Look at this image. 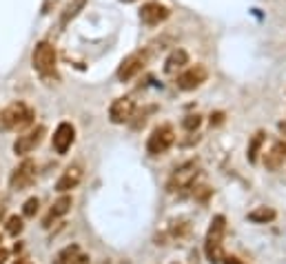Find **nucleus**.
Wrapping results in <instances>:
<instances>
[{
    "label": "nucleus",
    "mask_w": 286,
    "mask_h": 264,
    "mask_svg": "<svg viewBox=\"0 0 286 264\" xmlns=\"http://www.w3.org/2000/svg\"><path fill=\"white\" fill-rule=\"evenodd\" d=\"M5 229H7V233L9 236H18V233H22V229H25V224H22V218H18V216H11L9 220H7V226H5Z\"/></svg>",
    "instance_id": "obj_21"
},
{
    "label": "nucleus",
    "mask_w": 286,
    "mask_h": 264,
    "mask_svg": "<svg viewBox=\"0 0 286 264\" xmlns=\"http://www.w3.org/2000/svg\"><path fill=\"white\" fill-rule=\"evenodd\" d=\"M56 63H58V56H56V49H53L51 42L42 40V42H38V45L34 47L31 65L42 78H49V76L56 73Z\"/></svg>",
    "instance_id": "obj_4"
},
{
    "label": "nucleus",
    "mask_w": 286,
    "mask_h": 264,
    "mask_svg": "<svg viewBox=\"0 0 286 264\" xmlns=\"http://www.w3.org/2000/svg\"><path fill=\"white\" fill-rule=\"evenodd\" d=\"M264 164L269 171H279L286 164V142L284 140H277L273 142V146L264 153Z\"/></svg>",
    "instance_id": "obj_14"
},
{
    "label": "nucleus",
    "mask_w": 286,
    "mask_h": 264,
    "mask_svg": "<svg viewBox=\"0 0 286 264\" xmlns=\"http://www.w3.org/2000/svg\"><path fill=\"white\" fill-rule=\"evenodd\" d=\"M147 58H149L147 51H136V53H131V56H126L122 60V65H120V69H118V80L129 82L131 78H136L138 73L144 69Z\"/></svg>",
    "instance_id": "obj_8"
},
{
    "label": "nucleus",
    "mask_w": 286,
    "mask_h": 264,
    "mask_svg": "<svg viewBox=\"0 0 286 264\" xmlns=\"http://www.w3.org/2000/svg\"><path fill=\"white\" fill-rule=\"evenodd\" d=\"M279 131H282L284 136H286V122H279Z\"/></svg>",
    "instance_id": "obj_28"
},
{
    "label": "nucleus",
    "mask_w": 286,
    "mask_h": 264,
    "mask_svg": "<svg viewBox=\"0 0 286 264\" xmlns=\"http://www.w3.org/2000/svg\"><path fill=\"white\" fill-rule=\"evenodd\" d=\"M76 140V127L71 125V122H60L58 129L53 131V149H56V153H60V156H65L67 151L71 149V144H74Z\"/></svg>",
    "instance_id": "obj_11"
},
{
    "label": "nucleus",
    "mask_w": 286,
    "mask_h": 264,
    "mask_svg": "<svg viewBox=\"0 0 286 264\" xmlns=\"http://www.w3.org/2000/svg\"><path fill=\"white\" fill-rule=\"evenodd\" d=\"M36 162L34 160H22L18 167L14 169V173L9 178V187L14 189V191H25L27 187H31L34 180H36Z\"/></svg>",
    "instance_id": "obj_7"
},
{
    "label": "nucleus",
    "mask_w": 286,
    "mask_h": 264,
    "mask_svg": "<svg viewBox=\"0 0 286 264\" xmlns=\"http://www.w3.org/2000/svg\"><path fill=\"white\" fill-rule=\"evenodd\" d=\"M84 5H87V0H71V3L65 7L62 16H60V27H67V24H69L84 9Z\"/></svg>",
    "instance_id": "obj_18"
},
{
    "label": "nucleus",
    "mask_w": 286,
    "mask_h": 264,
    "mask_svg": "<svg viewBox=\"0 0 286 264\" xmlns=\"http://www.w3.org/2000/svg\"><path fill=\"white\" fill-rule=\"evenodd\" d=\"M82 175H84L82 164H71V167H67L65 173L60 175V180L56 182V191L67 193V191H71V189H76L78 184L82 182Z\"/></svg>",
    "instance_id": "obj_13"
},
{
    "label": "nucleus",
    "mask_w": 286,
    "mask_h": 264,
    "mask_svg": "<svg viewBox=\"0 0 286 264\" xmlns=\"http://www.w3.org/2000/svg\"><path fill=\"white\" fill-rule=\"evenodd\" d=\"M206 78H209L206 67L204 65H193L175 78V87H178L180 91H193V89L202 87V84L206 82Z\"/></svg>",
    "instance_id": "obj_6"
},
{
    "label": "nucleus",
    "mask_w": 286,
    "mask_h": 264,
    "mask_svg": "<svg viewBox=\"0 0 286 264\" xmlns=\"http://www.w3.org/2000/svg\"><path fill=\"white\" fill-rule=\"evenodd\" d=\"M224 233H227V218L213 216L204 238V253L211 264H220L224 260Z\"/></svg>",
    "instance_id": "obj_1"
},
{
    "label": "nucleus",
    "mask_w": 286,
    "mask_h": 264,
    "mask_svg": "<svg viewBox=\"0 0 286 264\" xmlns=\"http://www.w3.org/2000/svg\"><path fill=\"white\" fill-rule=\"evenodd\" d=\"M122 3H133V0H122Z\"/></svg>",
    "instance_id": "obj_29"
},
{
    "label": "nucleus",
    "mask_w": 286,
    "mask_h": 264,
    "mask_svg": "<svg viewBox=\"0 0 286 264\" xmlns=\"http://www.w3.org/2000/svg\"><path fill=\"white\" fill-rule=\"evenodd\" d=\"M264 140H266V133L264 131H258L255 136L251 138V142H248V153H246V158H248V162H258V158H260V153H262V144H264Z\"/></svg>",
    "instance_id": "obj_20"
},
{
    "label": "nucleus",
    "mask_w": 286,
    "mask_h": 264,
    "mask_svg": "<svg viewBox=\"0 0 286 264\" xmlns=\"http://www.w3.org/2000/svg\"><path fill=\"white\" fill-rule=\"evenodd\" d=\"M186 65H188V53L184 49H173L169 53V58L164 60V73H175V71L184 69Z\"/></svg>",
    "instance_id": "obj_17"
},
{
    "label": "nucleus",
    "mask_w": 286,
    "mask_h": 264,
    "mask_svg": "<svg viewBox=\"0 0 286 264\" xmlns=\"http://www.w3.org/2000/svg\"><path fill=\"white\" fill-rule=\"evenodd\" d=\"M45 133H47V129L38 125V127H34V129H29L27 133H22V136H18V140L14 142V151H16V156H29L36 146H38L42 142V138H45Z\"/></svg>",
    "instance_id": "obj_9"
},
{
    "label": "nucleus",
    "mask_w": 286,
    "mask_h": 264,
    "mask_svg": "<svg viewBox=\"0 0 286 264\" xmlns=\"http://www.w3.org/2000/svg\"><path fill=\"white\" fill-rule=\"evenodd\" d=\"M196 195H198L200 200H206V198H209V195H211V189H209V187H198Z\"/></svg>",
    "instance_id": "obj_24"
},
{
    "label": "nucleus",
    "mask_w": 286,
    "mask_h": 264,
    "mask_svg": "<svg viewBox=\"0 0 286 264\" xmlns=\"http://www.w3.org/2000/svg\"><path fill=\"white\" fill-rule=\"evenodd\" d=\"M34 122V109L25 102H11L0 113V127L5 131H22Z\"/></svg>",
    "instance_id": "obj_2"
},
{
    "label": "nucleus",
    "mask_w": 286,
    "mask_h": 264,
    "mask_svg": "<svg viewBox=\"0 0 286 264\" xmlns=\"http://www.w3.org/2000/svg\"><path fill=\"white\" fill-rule=\"evenodd\" d=\"M53 264H89V255H84L78 244H69L56 255Z\"/></svg>",
    "instance_id": "obj_15"
},
{
    "label": "nucleus",
    "mask_w": 286,
    "mask_h": 264,
    "mask_svg": "<svg viewBox=\"0 0 286 264\" xmlns=\"http://www.w3.org/2000/svg\"><path fill=\"white\" fill-rule=\"evenodd\" d=\"M9 257V251L7 249H0V264H5V260Z\"/></svg>",
    "instance_id": "obj_26"
},
{
    "label": "nucleus",
    "mask_w": 286,
    "mask_h": 264,
    "mask_svg": "<svg viewBox=\"0 0 286 264\" xmlns=\"http://www.w3.org/2000/svg\"><path fill=\"white\" fill-rule=\"evenodd\" d=\"M169 16H171L169 7H164V5H160V3H147V5H142V9H140V20H142L144 24H149V27H155V24L164 22Z\"/></svg>",
    "instance_id": "obj_12"
},
{
    "label": "nucleus",
    "mask_w": 286,
    "mask_h": 264,
    "mask_svg": "<svg viewBox=\"0 0 286 264\" xmlns=\"http://www.w3.org/2000/svg\"><path fill=\"white\" fill-rule=\"evenodd\" d=\"M200 125H202V115H198V113H191L182 120V127H184L186 131H196Z\"/></svg>",
    "instance_id": "obj_23"
},
{
    "label": "nucleus",
    "mask_w": 286,
    "mask_h": 264,
    "mask_svg": "<svg viewBox=\"0 0 286 264\" xmlns=\"http://www.w3.org/2000/svg\"><path fill=\"white\" fill-rule=\"evenodd\" d=\"M200 175V162L198 160H188V162H182L180 167L173 169L171 178L167 182V189L169 193H182L184 189H191L196 184Z\"/></svg>",
    "instance_id": "obj_3"
},
{
    "label": "nucleus",
    "mask_w": 286,
    "mask_h": 264,
    "mask_svg": "<svg viewBox=\"0 0 286 264\" xmlns=\"http://www.w3.org/2000/svg\"><path fill=\"white\" fill-rule=\"evenodd\" d=\"M71 204H74V200H71V195H60V198H58L56 202H53V207H51L49 216L45 218V226H51V222H56L58 218L67 216V213L71 211Z\"/></svg>",
    "instance_id": "obj_16"
},
{
    "label": "nucleus",
    "mask_w": 286,
    "mask_h": 264,
    "mask_svg": "<svg viewBox=\"0 0 286 264\" xmlns=\"http://www.w3.org/2000/svg\"><path fill=\"white\" fill-rule=\"evenodd\" d=\"M175 142V131L171 125H160L151 131V136L147 140V153L149 156H162L164 151L171 149V144Z\"/></svg>",
    "instance_id": "obj_5"
},
{
    "label": "nucleus",
    "mask_w": 286,
    "mask_h": 264,
    "mask_svg": "<svg viewBox=\"0 0 286 264\" xmlns=\"http://www.w3.org/2000/svg\"><path fill=\"white\" fill-rule=\"evenodd\" d=\"M38 207H40L38 198H29L25 202V207H22V216H25V218H34L36 213H38Z\"/></svg>",
    "instance_id": "obj_22"
},
{
    "label": "nucleus",
    "mask_w": 286,
    "mask_h": 264,
    "mask_svg": "<svg viewBox=\"0 0 286 264\" xmlns=\"http://www.w3.org/2000/svg\"><path fill=\"white\" fill-rule=\"evenodd\" d=\"M222 264H244V262H242L240 257H235V255H224Z\"/></svg>",
    "instance_id": "obj_25"
},
{
    "label": "nucleus",
    "mask_w": 286,
    "mask_h": 264,
    "mask_svg": "<svg viewBox=\"0 0 286 264\" xmlns=\"http://www.w3.org/2000/svg\"><path fill=\"white\" fill-rule=\"evenodd\" d=\"M133 113H136V102H133L131 98H118V100H113L111 107H109V118H111L113 125L131 122Z\"/></svg>",
    "instance_id": "obj_10"
},
{
    "label": "nucleus",
    "mask_w": 286,
    "mask_h": 264,
    "mask_svg": "<svg viewBox=\"0 0 286 264\" xmlns=\"http://www.w3.org/2000/svg\"><path fill=\"white\" fill-rule=\"evenodd\" d=\"M275 218H277V213H275V209H271V207H258V209H253V211L248 213V220L255 222V224L273 222Z\"/></svg>",
    "instance_id": "obj_19"
},
{
    "label": "nucleus",
    "mask_w": 286,
    "mask_h": 264,
    "mask_svg": "<svg viewBox=\"0 0 286 264\" xmlns=\"http://www.w3.org/2000/svg\"><path fill=\"white\" fill-rule=\"evenodd\" d=\"M211 122H215V125H217V122H222V113H215V115H211Z\"/></svg>",
    "instance_id": "obj_27"
}]
</instances>
